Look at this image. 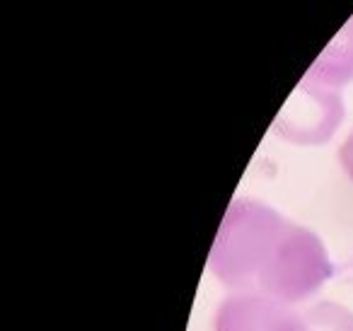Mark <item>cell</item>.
I'll list each match as a JSON object with an SVG mask.
<instances>
[{
  "mask_svg": "<svg viewBox=\"0 0 353 331\" xmlns=\"http://www.w3.org/2000/svg\"><path fill=\"white\" fill-rule=\"evenodd\" d=\"M208 266L232 290L288 305L307 300L332 276L322 239L254 199L232 201Z\"/></svg>",
  "mask_w": 353,
  "mask_h": 331,
  "instance_id": "cell-1",
  "label": "cell"
},
{
  "mask_svg": "<svg viewBox=\"0 0 353 331\" xmlns=\"http://www.w3.org/2000/svg\"><path fill=\"white\" fill-rule=\"evenodd\" d=\"M216 331H317V324L310 307L300 312L288 302L235 292L218 307Z\"/></svg>",
  "mask_w": 353,
  "mask_h": 331,
  "instance_id": "cell-2",
  "label": "cell"
},
{
  "mask_svg": "<svg viewBox=\"0 0 353 331\" xmlns=\"http://www.w3.org/2000/svg\"><path fill=\"white\" fill-rule=\"evenodd\" d=\"M341 119L343 104L339 99V94L310 88V83H303L298 88V92L290 97V102L285 104L283 112H281L276 128L290 141L319 143L332 136Z\"/></svg>",
  "mask_w": 353,
  "mask_h": 331,
  "instance_id": "cell-3",
  "label": "cell"
},
{
  "mask_svg": "<svg viewBox=\"0 0 353 331\" xmlns=\"http://www.w3.org/2000/svg\"><path fill=\"white\" fill-rule=\"evenodd\" d=\"M339 160H341L343 170H346V174L353 179V133L343 141L341 150H339Z\"/></svg>",
  "mask_w": 353,
  "mask_h": 331,
  "instance_id": "cell-4",
  "label": "cell"
}]
</instances>
